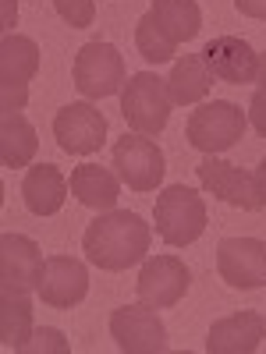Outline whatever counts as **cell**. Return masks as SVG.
<instances>
[{
    "instance_id": "cell-18",
    "label": "cell",
    "mask_w": 266,
    "mask_h": 354,
    "mask_svg": "<svg viewBox=\"0 0 266 354\" xmlns=\"http://www.w3.org/2000/svg\"><path fill=\"white\" fill-rule=\"evenodd\" d=\"M68 181H71V195L82 205H89V209H103L107 213V209H114V205H117V195H121V177L110 174L100 163L75 167Z\"/></svg>"
},
{
    "instance_id": "cell-13",
    "label": "cell",
    "mask_w": 266,
    "mask_h": 354,
    "mask_svg": "<svg viewBox=\"0 0 266 354\" xmlns=\"http://www.w3.org/2000/svg\"><path fill=\"white\" fill-rule=\"evenodd\" d=\"M39 245L25 234H4L0 238V294H28L36 290L43 273Z\"/></svg>"
},
{
    "instance_id": "cell-27",
    "label": "cell",
    "mask_w": 266,
    "mask_h": 354,
    "mask_svg": "<svg viewBox=\"0 0 266 354\" xmlns=\"http://www.w3.org/2000/svg\"><path fill=\"white\" fill-rule=\"evenodd\" d=\"M234 4L249 18H266V0H234Z\"/></svg>"
},
{
    "instance_id": "cell-17",
    "label": "cell",
    "mask_w": 266,
    "mask_h": 354,
    "mask_svg": "<svg viewBox=\"0 0 266 354\" xmlns=\"http://www.w3.org/2000/svg\"><path fill=\"white\" fill-rule=\"evenodd\" d=\"M68 188H71V181H64V174L57 170L53 163H39V167H33V170L25 174L21 198H25V205H28V213L53 216V213L64 205Z\"/></svg>"
},
{
    "instance_id": "cell-11",
    "label": "cell",
    "mask_w": 266,
    "mask_h": 354,
    "mask_svg": "<svg viewBox=\"0 0 266 354\" xmlns=\"http://www.w3.org/2000/svg\"><path fill=\"white\" fill-rule=\"evenodd\" d=\"M53 138L68 156H89L107 138V117L89 103H68L53 117Z\"/></svg>"
},
{
    "instance_id": "cell-16",
    "label": "cell",
    "mask_w": 266,
    "mask_h": 354,
    "mask_svg": "<svg viewBox=\"0 0 266 354\" xmlns=\"http://www.w3.org/2000/svg\"><path fill=\"white\" fill-rule=\"evenodd\" d=\"M263 333H266V319L259 312H234L210 326L206 351L210 354H249L259 347Z\"/></svg>"
},
{
    "instance_id": "cell-28",
    "label": "cell",
    "mask_w": 266,
    "mask_h": 354,
    "mask_svg": "<svg viewBox=\"0 0 266 354\" xmlns=\"http://www.w3.org/2000/svg\"><path fill=\"white\" fill-rule=\"evenodd\" d=\"M256 82H259V88H266V53H259V71H256Z\"/></svg>"
},
{
    "instance_id": "cell-26",
    "label": "cell",
    "mask_w": 266,
    "mask_h": 354,
    "mask_svg": "<svg viewBox=\"0 0 266 354\" xmlns=\"http://www.w3.org/2000/svg\"><path fill=\"white\" fill-rule=\"evenodd\" d=\"M249 121H252V128L266 138V88H256V96H252V103H249Z\"/></svg>"
},
{
    "instance_id": "cell-5",
    "label": "cell",
    "mask_w": 266,
    "mask_h": 354,
    "mask_svg": "<svg viewBox=\"0 0 266 354\" xmlns=\"http://www.w3.org/2000/svg\"><path fill=\"white\" fill-rule=\"evenodd\" d=\"M39 71V46L28 36H4L0 43V110L21 113L28 82Z\"/></svg>"
},
{
    "instance_id": "cell-15",
    "label": "cell",
    "mask_w": 266,
    "mask_h": 354,
    "mask_svg": "<svg viewBox=\"0 0 266 354\" xmlns=\"http://www.w3.org/2000/svg\"><path fill=\"white\" fill-rule=\"evenodd\" d=\"M202 61L210 68L213 78L220 82H231V85H245V82H256V71H259V53L238 39V36H217L206 43L202 50Z\"/></svg>"
},
{
    "instance_id": "cell-3",
    "label": "cell",
    "mask_w": 266,
    "mask_h": 354,
    "mask_svg": "<svg viewBox=\"0 0 266 354\" xmlns=\"http://www.w3.org/2000/svg\"><path fill=\"white\" fill-rule=\"evenodd\" d=\"M170 88L163 78H157L153 71H139L125 82L121 88V113L125 121L142 131V135H157L167 128V117H170Z\"/></svg>"
},
{
    "instance_id": "cell-7",
    "label": "cell",
    "mask_w": 266,
    "mask_h": 354,
    "mask_svg": "<svg viewBox=\"0 0 266 354\" xmlns=\"http://www.w3.org/2000/svg\"><path fill=\"white\" fill-rule=\"evenodd\" d=\"M75 88L89 100H107L125 88V57L110 43H85L75 57Z\"/></svg>"
},
{
    "instance_id": "cell-19",
    "label": "cell",
    "mask_w": 266,
    "mask_h": 354,
    "mask_svg": "<svg viewBox=\"0 0 266 354\" xmlns=\"http://www.w3.org/2000/svg\"><path fill=\"white\" fill-rule=\"evenodd\" d=\"M210 85H213V75H210V68H206L202 53H192V57L174 61L170 78H167L170 100H174L177 106H188V103L206 100V96H210Z\"/></svg>"
},
{
    "instance_id": "cell-21",
    "label": "cell",
    "mask_w": 266,
    "mask_h": 354,
    "mask_svg": "<svg viewBox=\"0 0 266 354\" xmlns=\"http://www.w3.org/2000/svg\"><path fill=\"white\" fill-rule=\"evenodd\" d=\"M153 18L174 43H188L202 28V11L195 0H153Z\"/></svg>"
},
{
    "instance_id": "cell-4",
    "label": "cell",
    "mask_w": 266,
    "mask_h": 354,
    "mask_svg": "<svg viewBox=\"0 0 266 354\" xmlns=\"http://www.w3.org/2000/svg\"><path fill=\"white\" fill-rule=\"evenodd\" d=\"M242 135H245V110L227 103V100L202 103L188 117V128H185L188 145H195V149L206 153V156L224 153V149H231V145H238Z\"/></svg>"
},
{
    "instance_id": "cell-8",
    "label": "cell",
    "mask_w": 266,
    "mask_h": 354,
    "mask_svg": "<svg viewBox=\"0 0 266 354\" xmlns=\"http://www.w3.org/2000/svg\"><path fill=\"white\" fill-rule=\"evenodd\" d=\"M110 337L125 354H163L167 330L150 305H121L110 315Z\"/></svg>"
},
{
    "instance_id": "cell-9",
    "label": "cell",
    "mask_w": 266,
    "mask_h": 354,
    "mask_svg": "<svg viewBox=\"0 0 266 354\" xmlns=\"http://www.w3.org/2000/svg\"><path fill=\"white\" fill-rule=\"evenodd\" d=\"M192 283L188 266L177 259V255H153L145 259L142 273H139V301L150 305V308H170L185 298V290Z\"/></svg>"
},
{
    "instance_id": "cell-24",
    "label": "cell",
    "mask_w": 266,
    "mask_h": 354,
    "mask_svg": "<svg viewBox=\"0 0 266 354\" xmlns=\"http://www.w3.org/2000/svg\"><path fill=\"white\" fill-rule=\"evenodd\" d=\"M53 8L71 28H89L96 21V0H53Z\"/></svg>"
},
{
    "instance_id": "cell-22",
    "label": "cell",
    "mask_w": 266,
    "mask_h": 354,
    "mask_svg": "<svg viewBox=\"0 0 266 354\" xmlns=\"http://www.w3.org/2000/svg\"><path fill=\"white\" fill-rule=\"evenodd\" d=\"M0 340L11 351H21L33 340V301H28V294H0Z\"/></svg>"
},
{
    "instance_id": "cell-6",
    "label": "cell",
    "mask_w": 266,
    "mask_h": 354,
    "mask_svg": "<svg viewBox=\"0 0 266 354\" xmlns=\"http://www.w3.org/2000/svg\"><path fill=\"white\" fill-rule=\"evenodd\" d=\"M114 170L117 177L135 188V192H153L160 181H163V153H160V145L150 138V135H121L114 142Z\"/></svg>"
},
{
    "instance_id": "cell-20",
    "label": "cell",
    "mask_w": 266,
    "mask_h": 354,
    "mask_svg": "<svg viewBox=\"0 0 266 354\" xmlns=\"http://www.w3.org/2000/svg\"><path fill=\"white\" fill-rule=\"evenodd\" d=\"M39 149V138L36 128L25 121L21 113H4L0 117V160H4L8 170H21L33 163Z\"/></svg>"
},
{
    "instance_id": "cell-10",
    "label": "cell",
    "mask_w": 266,
    "mask_h": 354,
    "mask_svg": "<svg viewBox=\"0 0 266 354\" xmlns=\"http://www.w3.org/2000/svg\"><path fill=\"white\" fill-rule=\"evenodd\" d=\"M195 170H199L202 188L210 192V195H217L220 202L238 205V209H249V213H256V209H263V205H266V195L259 188V177L256 174L238 170V167H231L224 160H202Z\"/></svg>"
},
{
    "instance_id": "cell-1",
    "label": "cell",
    "mask_w": 266,
    "mask_h": 354,
    "mask_svg": "<svg viewBox=\"0 0 266 354\" xmlns=\"http://www.w3.org/2000/svg\"><path fill=\"white\" fill-rule=\"evenodd\" d=\"M82 248L89 262L100 266V270H110V273L128 270V266L150 255V227L132 209H107L103 216H96L85 227Z\"/></svg>"
},
{
    "instance_id": "cell-14",
    "label": "cell",
    "mask_w": 266,
    "mask_h": 354,
    "mask_svg": "<svg viewBox=\"0 0 266 354\" xmlns=\"http://www.w3.org/2000/svg\"><path fill=\"white\" fill-rule=\"evenodd\" d=\"M39 301L50 308H71L78 305L85 294H89V270L78 259L68 255H50L43 262V273H39Z\"/></svg>"
},
{
    "instance_id": "cell-2",
    "label": "cell",
    "mask_w": 266,
    "mask_h": 354,
    "mask_svg": "<svg viewBox=\"0 0 266 354\" xmlns=\"http://www.w3.org/2000/svg\"><path fill=\"white\" fill-rule=\"evenodd\" d=\"M157 234L167 245H192L199 234L206 230V202L199 198L195 188L185 185H170L160 192L157 209H153Z\"/></svg>"
},
{
    "instance_id": "cell-29",
    "label": "cell",
    "mask_w": 266,
    "mask_h": 354,
    "mask_svg": "<svg viewBox=\"0 0 266 354\" xmlns=\"http://www.w3.org/2000/svg\"><path fill=\"white\" fill-rule=\"evenodd\" d=\"M256 177H259V188H263V195H266V160L259 163V170H256Z\"/></svg>"
},
{
    "instance_id": "cell-12",
    "label": "cell",
    "mask_w": 266,
    "mask_h": 354,
    "mask_svg": "<svg viewBox=\"0 0 266 354\" xmlns=\"http://www.w3.org/2000/svg\"><path fill=\"white\" fill-rule=\"evenodd\" d=\"M217 270L238 290L263 287L266 283V241H259V238H224L217 245Z\"/></svg>"
},
{
    "instance_id": "cell-23",
    "label": "cell",
    "mask_w": 266,
    "mask_h": 354,
    "mask_svg": "<svg viewBox=\"0 0 266 354\" xmlns=\"http://www.w3.org/2000/svg\"><path fill=\"white\" fill-rule=\"evenodd\" d=\"M135 46H139V53H142L150 64H163V61H170L174 50H177V43L160 28V21L153 18V11H145V15H142V21H139V28H135Z\"/></svg>"
},
{
    "instance_id": "cell-25",
    "label": "cell",
    "mask_w": 266,
    "mask_h": 354,
    "mask_svg": "<svg viewBox=\"0 0 266 354\" xmlns=\"http://www.w3.org/2000/svg\"><path fill=\"white\" fill-rule=\"evenodd\" d=\"M33 340H36V344H25L21 354H28V351H68V340L57 333V330H39Z\"/></svg>"
}]
</instances>
